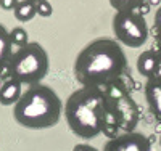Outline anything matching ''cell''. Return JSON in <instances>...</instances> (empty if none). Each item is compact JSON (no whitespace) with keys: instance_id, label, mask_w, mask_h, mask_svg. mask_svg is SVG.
<instances>
[{"instance_id":"obj_24","label":"cell","mask_w":161,"mask_h":151,"mask_svg":"<svg viewBox=\"0 0 161 151\" xmlns=\"http://www.w3.org/2000/svg\"><path fill=\"white\" fill-rule=\"evenodd\" d=\"M159 146H161V133H159Z\"/></svg>"},{"instance_id":"obj_15","label":"cell","mask_w":161,"mask_h":151,"mask_svg":"<svg viewBox=\"0 0 161 151\" xmlns=\"http://www.w3.org/2000/svg\"><path fill=\"white\" fill-rule=\"evenodd\" d=\"M10 40L13 45H18L19 48L29 44V35L28 31L23 29V27H15V29L10 31Z\"/></svg>"},{"instance_id":"obj_21","label":"cell","mask_w":161,"mask_h":151,"mask_svg":"<svg viewBox=\"0 0 161 151\" xmlns=\"http://www.w3.org/2000/svg\"><path fill=\"white\" fill-rule=\"evenodd\" d=\"M148 3H150L152 7H159V5H161V0H148Z\"/></svg>"},{"instance_id":"obj_23","label":"cell","mask_w":161,"mask_h":151,"mask_svg":"<svg viewBox=\"0 0 161 151\" xmlns=\"http://www.w3.org/2000/svg\"><path fill=\"white\" fill-rule=\"evenodd\" d=\"M31 2H34V3H37V2H40V0H31Z\"/></svg>"},{"instance_id":"obj_17","label":"cell","mask_w":161,"mask_h":151,"mask_svg":"<svg viewBox=\"0 0 161 151\" xmlns=\"http://www.w3.org/2000/svg\"><path fill=\"white\" fill-rule=\"evenodd\" d=\"M19 3V0H0V8L5 11H13Z\"/></svg>"},{"instance_id":"obj_9","label":"cell","mask_w":161,"mask_h":151,"mask_svg":"<svg viewBox=\"0 0 161 151\" xmlns=\"http://www.w3.org/2000/svg\"><path fill=\"white\" fill-rule=\"evenodd\" d=\"M137 71L140 76L147 77V79H152L155 76H158V69L161 66V60H159V55L155 50H145L139 55L137 58Z\"/></svg>"},{"instance_id":"obj_2","label":"cell","mask_w":161,"mask_h":151,"mask_svg":"<svg viewBox=\"0 0 161 151\" xmlns=\"http://www.w3.org/2000/svg\"><path fill=\"white\" fill-rule=\"evenodd\" d=\"M64 106L57 92L48 85L36 84L23 92L13 108V117L24 129L44 130L58 124Z\"/></svg>"},{"instance_id":"obj_3","label":"cell","mask_w":161,"mask_h":151,"mask_svg":"<svg viewBox=\"0 0 161 151\" xmlns=\"http://www.w3.org/2000/svg\"><path fill=\"white\" fill-rule=\"evenodd\" d=\"M106 106L105 92L97 87H80L64 103V117L69 130L79 138H93L102 133L103 111Z\"/></svg>"},{"instance_id":"obj_12","label":"cell","mask_w":161,"mask_h":151,"mask_svg":"<svg viewBox=\"0 0 161 151\" xmlns=\"http://www.w3.org/2000/svg\"><path fill=\"white\" fill-rule=\"evenodd\" d=\"M11 40H10V32L0 24V69L5 67L11 58Z\"/></svg>"},{"instance_id":"obj_11","label":"cell","mask_w":161,"mask_h":151,"mask_svg":"<svg viewBox=\"0 0 161 151\" xmlns=\"http://www.w3.org/2000/svg\"><path fill=\"white\" fill-rule=\"evenodd\" d=\"M118 130H119L118 116H116V113H114L111 103L106 100V106H105V111H103V127H102V133H105L108 138H114V137H118Z\"/></svg>"},{"instance_id":"obj_6","label":"cell","mask_w":161,"mask_h":151,"mask_svg":"<svg viewBox=\"0 0 161 151\" xmlns=\"http://www.w3.org/2000/svg\"><path fill=\"white\" fill-rule=\"evenodd\" d=\"M105 97L114 109L119 121V129L123 132H132L140 121V108L132 100L126 87L119 85V80L105 87Z\"/></svg>"},{"instance_id":"obj_5","label":"cell","mask_w":161,"mask_h":151,"mask_svg":"<svg viewBox=\"0 0 161 151\" xmlns=\"http://www.w3.org/2000/svg\"><path fill=\"white\" fill-rule=\"evenodd\" d=\"M111 24L118 42L129 48H139L148 40V26L139 11H116Z\"/></svg>"},{"instance_id":"obj_1","label":"cell","mask_w":161,"mask_h":151,"mask_svg":"<svg viewBox=\"0 0 161 151\" xmlns=\"http://www.w3.org/2000/svg\"><path fill=\"white\" fill-rule=\"evenodd\" d=\"M127 69V57L113 39H95L79 51L73 64L76 80L82 87H106L119 80Z\"/></svg>"},{"instance_id":"obj_4","label":"cell","mask_w":161,"mask_h":151,"mask_svg":"<svg viewBox=\"0 0 161 151\" xmlns=\"http://www.w3.org/2000/svg\"><path fill=\"white\" fill-rule=\"evenodd\" d=\"M7 69L11 79L24 85H36L48 74L50 60L39 42H29L11 55Z\"/></svg>"},{"instance_id":"obj_16","label":"cell","mask_w":161,"mask_h":151,"mask_svg":"<svg viewBox=\"0 0 161 151\" xmlns=\"http://www.w3.org/2000/svg\"><path fill=\"white\" fill-rule=\"evenodd\" d=\"M36 10H37V15L42 18H50L53 15V7L48 0H40V2H37Z\"/></svg>"},{"instance_id":"obj_7","label":"cell","mask_w":161,"mask_h":151,"mask_svg":"<svg viewBox=\"0 0 161 151\" xmlns=\"http://www.w3.org/2000/svg\"><path fill=\"white\" fill-rule=\"evenodd\" d=\"M152 140L140 132H123L105 145L103 151H152Z\"/></svg>"},{"instance_id":"obj_19","label":"cell","mask_w":161,"mask_h":151,"mask_svg":"<svg viewBox=\"0 0 161 151\" xmlns=\"http://www.w3.org/2000/svg\"><path fill=\"white\" fill-rule=\"evenodd\" d=\"M150 10H152V5H150L148 2H145V3H142V5H140V7L137 8V11L140 13L142 16H145V15H147V13H148Z\"/></svg>"},{"instance_id":"obj_18","label":"cell","mask_w":161,"mask_h":151,"mask_svg":"<svg viewBox=\"0 0 161 151\" xmlns=\"http://www.w3.org/2000/svg\"><path fill=\"white\" fill-rule=\"evenodd\" d=\"M73 151H100V149H97L92 145H87V143H77V145H74Z\"/></svg>"},{"instance_id":"obj_14","label":"cell","mask_w":161,"mask_h":151,"mask_svg":"<svg viewBox=\"0 0 161 151\" xmlns=\"http://www.w3.org/2000/svg\"><path fill=\"white\" fill-rule=\"evenodd\" d=\"M116 11H137V8L148 0H108Z\"/></svg>"},{"instance_id":"obj_8","label":"cell","mask_w":161,"mask_h":151,"mask_svg":"<svg viewBox=\"0 0 161 151\" xmlns=\"http://www.w3.org/2000/svg\"><path fill=\"white\" fill-rule=\"evenodd\" d=\"M145 98L152 114L161 122V76H155L145 84Z\"/></svg>"},{"instance_id":"obj_13","label":"cell","mask_w":161,"mask_h":151,"mask_svg":"<svg viewBox=\"0 0 161 151\" xmlns=\"http://www.w3.org/2000/svg\"><path fill=\"white\" fill-rule=\"evenodd\" d=\"M13 15H15V18L18 21L28 23L37 15L36 3L31 2V0H19V3L16 5V8L13 10Z\"/></svg>"},{"instance_id":"obj_10","label":"cell","mask_w":161,"mask_h":151,"mask_svg":"<svg viewBox=\"0 0 161 151\" xmlns=\"http://www.w3.org/2000/svg\"><path fill=\"white\" fill-rule=\"evenodd\" d=\"M23 95V84L15 79H7L3 85L0 87V103L3 106L16 105Z\"/></svg>"},{"instance_id":"obj_20","label":"cell","mask_w":161,"mask_h":151,"mask_svg":"<svg viewBox=\"0 0 161 151\" xmlns=\"http://www.w3.org/2000/svg\"><path fill=\"white\" fill-rule=\"evenodd\" d=\"M155 26H156V29L161 32V5L158 7L156 15H155Z\"/></svg>"},{"instance_id":"obj_22","label":"cell","mask_w":161,"mask_h":151,"mask_svg":"<svg viewBox=\"0 0 161 151\" xmlns=\"http://www.w3.org/2000/svg\"><path fill=\"white\" fill-rule=\"evenodd\" d=\"M158 55H159V60H161V32H159V50H158Z\"/></svg>"}]
</instances>
